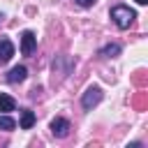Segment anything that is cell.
<instances>
[{
  "label": "cell",
  "mask_w": 148,
  "mask_h": 148,
  "mask_svg": "<svg viewBox=\"0 0 148 148\" xmlns=\"http://www.w3.org/2000/svg\"><path fill=\"white\" fill-rule=\"evenodd\" d=\"M111 18H113V23H116L120 30H125V28H130V25L134 23L136 12L130 9V7H125V5H116V7L111 9Z\"/></svg>",
  "instance_id": "6da1fadb"
},
{
  "label": "cell",
  "mask_w": 148,
  "mask_h": 148,
  "mask_svg": "<svg viewBox=\"0 0 148 148\" xmlns=\"http://www.w3.org/2000/svg\"><path fill=\"white\" fill-rule=\"evenodd\" d=\"M102 97H104L102 88H99V86H90V88L83 92V97H81V106H83L86 111H90L92 106H97V104L102 102Z\"/></svg>",
  "instance_id": "7a4b0ae2"
},
{
  "label": "cell",
  "mask_w": 148,
  "mask_h": 148,
  "mask_svg": "<svg viewBox=\"0 0 148 148\" xmlns=\"http://www.w3.org/2000/svg\"><path fill=\"white\" fill-rule=\"evenodd\" d=\"M35 49H37V37H35V32H32V30H25V32L21 35V53H23V56H32Z\"/></svg>",
  "instance_id": "3957f363"
},
{
  "label": "cell",
  "mask_w": 148,
  "mask_h": 148,
  "mask_svg": "<svg viewBox=\"0 0 148 148\" xmlns=\"http://www.w3.org/2000/svg\"><path fill=\"white\" fill-rule=\"evenodd\" d=\"M69 120H65V118H53L51 120V134L53 136H58V139H65L67 134H69Z\"/></svg>",
  "instance_id": "277c9868"
},
{
  "label": "cell",
  "mask_w": 148,
  "mask_h": 148,
  "mask_svg": "<svg viewBox=\"0 0 148 148\" xmlns=\"http://www.w3.org/2000/svg\"><path fill=\"white\" fill-rule=\"evenodd\" d=\"M25 76H28V67L25 65H16V67H12L7 72V81L9 83H21V81H25Z\"/></svg>",
  "instance_id": "5b68a950"
},
{
  "label": "cell",
  "mask_w": 148,
  "mask_h": 148,
  "mask_svg": "<svg viewBox=\"0 0 148 148\" xmlns=\"http://www.w3.org/2000/svg\"><path fill=\"white\" fill-rule=\"evenodd\" d=\"M14 56V44L9 39H0V62H7Z\"/></svg>",
  "instance_id": "8992f818"
},
{
  "label": "cell",
  "mask_w": 148,
  "mask_h": 148,
  "mask_svg": "<svg viewBox=\"0 0 148 148\" xmlns=\"http://www.w3.org/2000/svg\"><path fill=\"white\" fill-rule=\"evenodd\" d=\"M14 109H16L14 97H9L7 92H0V113H9V111H14Z\"/></svg>",
  "instance_id": "52a82bcc"
},
{
  "label": "cell",
  "mask_w": 148,
  "mask_h": 148,
  "mask_svg": "<svg viewBox=\"0 0 148 148\" xmlns=\"http://www.w3.org/2000/svg\"><path fill=\"white\" fill-rule=\"evenodd\" d=\"M35 125V113L30 109H23L21 111V130H30Z\"/></svg>",
  "instance_id": "ba28073f"
},
{
  "label": "cell",
  "mask_w": 148,
  "mask_h": 148,
  "mask_svg": "<svg viewBox=\"0 0 148 148\" xmlns=\"http://www.w3.org/2000/svg\"><path fill=\"white\" fill-rule=\"evenodd\" d=\"M118 53H120V44H106V46L99 51L102 58H116Z\"/></svg>",
  "instance_id": "9c48e42d"
},
{
  "label": "cell",
  "mask_w": 148,
  "mask_h": 148,
  "mask_svg": "<svg viewBox=\"0 0 148 148\" xmlns=\"http://www.w3.org/2000/svg\"><path fill=\"white\" fill-rule=\"evenodd\" d=\"M14 127H16V120L9 118L7 113H2V116H0V130H2V132H12Z\"/></svg>",
  "instance_id": "30bf717a"
},
{
  "label": "cell",
  "mask_w": 148,
  "mask_h": 148,
  "mask_svg": "<svg viewBox=\"0 0 148 148\" xmlns=\"http://www.w3.org/2000/svg\"><path fill=\"white\" fill-rule=\"evenodd\" d=\"M74 2H76V5H81V7H92L97 0H74Z\"/></svg>",
  "instance_id": "8fae6325"
},
{
  "label": "cell",
  "mask_w": 148,
  "mask_h": 148,
  "mask_svg": "<svg viewBox=\"0 0 148 148\" xmlns=\"http://www.w3.org/2000/svg\"><path fill=\"white\" fill-rule=\"evenodd\" d=\"M136 2H139V5H146V2H148V0H136Z\"/></svg>",
  "instance_id": "7c38bea8"
},
{
  "label": "cell",
  "mask_w": 148,
  "mask_h": 148,
  "mask_svg": "<svg viewBox=\"0 0 148 148\" xmlns=\"http://www.w3.org/2000/svg\"><path fill=\"white\" fill-rule=\"evenodd\" d=\"M2 18H5V14H2V12H0V23H2Z\"/></svg>",
  "instance_id": "4fadbf2b"
}]
</instances>
